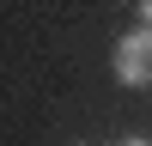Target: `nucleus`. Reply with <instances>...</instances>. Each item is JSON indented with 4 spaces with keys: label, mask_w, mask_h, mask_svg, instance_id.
<instances>
[{
    "label": "nucleus",
    "mask_w": 152,
    "mask_h": 146,
    "mask_svg": "<svg viewBox=\"0 0 152 146\" xmlns=\"http://www.w3.org/2000/svg\"><path fill=\"white\" fill-rule=\"evenodd\" d=\"M116 79L122 85H152V24L128 31L116 43Z\"/></svg>",
    "instance_id": "nucleus-1"
},
{
    "label": "nucleus",
    "mask_w": 152,
    "mask_h": 146,
    "mask_svg": "<svg viewBox=\"0 0 152 146\" xmlns=\"http://www.w3.org/2000/svg\"><path fill=\"white\" fill-rule=\"evenodd\" d=\"M122 146H146V140H122Z\"/></svg>",
    "instance_id": "nucleus-3"
},
{
    "label": "nucleus",
    "mask_w": 152,
    "mask_h": 146,
    "mask_svg": "<svg viewBox=\"0 0 152 146\" xmlns=\"http://www.w3.org/2000/svg\"><path fill=\"white\" fill-rule=\"evenodd\" d=\"M140 12H146V24H152V0H140Z\"/></svg>",
    "instance_id": "nucleus-2"
}]
</instances>
